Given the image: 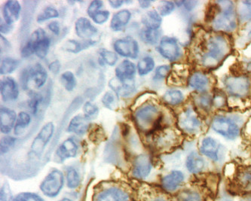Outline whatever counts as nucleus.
Returning a JSON list of instances; mask_svg holds the SVG:
<instances>
[{"mask_svg": "<svg viewBox=\"0 0 251 201\" xmlns=\"http://www.w3.org/2000/svg\"><path fill=\"white\" fill-rule=\"evenodd\" d=\"M128 195L117 188H108L100 194L97 201H127Z\"/></svg>", "mask_w": 251, "mask_h": 201, "instance_id": "4be33fe9", "label": "nucleus"}, {"mask_svg": "<svg viewBox=\"0 0 251 201\" xmlns=\"http://www.w3.org/2000/svg\"><path fill=\"white\" fill-rule=\"evenodd\" d=\"M100 56L101 57L103 62L107 64V65L110 66V67L116 65L118 59H119L116 53L106 49L100 50Z\"/></svg>", "mask_w": 251, "mask_h": 201, "instance_id": "58836bf2", "label": "nucleus"}, {"mask_svg": "<svg viewBox=\"0 0 251 201\" xmlns=\"http://www.w3.org/2000/svg\"><path fill=\"white\" fill-rule=\"evenodd\" d=\"M30 122H31V117L28 113L25 112H20L18 118H17L15 128H14L15 135H20L24 133V131L29 126Z\"/></svg>", "mask_w": 251, "mask_h": 201, "instance_id": "c85d7f7f", "label": "nucleus"}, {"mask_svg": "<svg viewBox=\"0 0 251 201\" xmlns=\"http://www.w3.org/2000/svg\"><path fill=\"white\" fill-rule=\"evenodd\" d=\"M84 114L89 119L95 118L98 115L99 110L96 105L93 104L91 102H86L83 107Z\"/></svg>", "mask_w": 251, "mask_h": 201, "instance_id": "a19ab883", "label": "nucleus"}, {"mask_svg": "<svg viewBox=\"0 0 251 201\" xmlns=\"http://www.w3.org/2000/svg\"><path fill=\"white\" fill-rule=\"evenodd\" d=\"M230 201L229 200H226V201Z\"/></svg>", "mask_w": 251, "mask_h": 201, "instance_id": "0e129e2a", "label": "nucleus"}, {"mask_svg": "<svg viewBox=\"0 0 251 201\" xmlns=\"http://www.w3.org/2000/svg\"><path fill=\"white\" fill-rule=\"evenodd\" d=\"M47 79L48 73L46 69L41 64H36L24 72L22 75V83L24 86H27L29 79H31L36 89H41L44 86Z\"/></svg>", "mask_w": 251, "mask_h": 201, "instance_id": "6e6552de", "label": "nucleus"}, {"mask_svg": "<svg viewBox=\"0 0 251 201\" xmlns=\"http://www.w3.org/2000/svg\"><path fill=\"white\" fill-rule=\"evenodd\" d=\"M109 5H111L112 8H119L124 4V1L121 0H116V1H109Z\"/></svg>", "mask_w": 251, "mask_h": 201, "instance_id": "4d7b16f0", "label": "nucleus"}, {"mask_svg": "<svg viewBox=\"0 0 251 201\" xmlns=\"http://www.w3.org/2000/svg\"><path fill=\"white\" fill-rule=\"evenodd\" d=\"M103 2L102 1H100V0H97V1H93V2H91L89 6H88V15H89V17L92 18L95 14L98 13V12L100 11L102 7H103Z\"/></svg>", "mask_w": 251, "mask_h": 201, "instance_id": "a18cd8bd", "label": "nucleus"}, {"mask_svg": "<svg viewBox=\"0 0 251 201\" xmlns=\"http://www.w3.org/2000/svg\"><path fill=\"white\" fill-rule=\"evenodd\" d=\"M180 201H201L200 196L193 191H185L180 195Z\"/></svg>", "mask_w": 251, "mask_h": 201, "instance_id": "09e8293b", "label": "nucleus"}, {"mask_svg": "<svg viewBox=\"0 0 251 201\" xmlns=\"http://www.w3.org/2000/svg\"><path fill=\"white\" fill-rule=\"evenodd\" d=\"M179 125L186 132L196 133L200 129L201 122L193 111L187 110L179 118Z\"/></svg>", "mask_w": 251, "mask_h": 201, "instance_id": "dca6fc26", "label": "nucleus"}, {"mask_svg": "<svg viewBox=\"0 0 251 201\" xmlns=\"http://www.w3.org/2000/svg\"><path fill=\"white\" fill-rule=\"evenodd\" d=\"M109 16H110V13L108 11H100L92 18L95 23L103 24L109 20Z\"/></svg>", "mask_w": 251, "mask_h": 201, "instance_id": "37998d69", "label": "nucleus"}, {"mask_svg": "<svg viewBox=\"0 0 251 201\" xmlns=\"http://www.w3.org/2000/svg\"><path fill=\"white\" fill-rule=\"evenodd\" d=\"M142 23L147 29L158 30V28L162 24V18L156 11H150L143 16Z\"/></svg>", "mask_w": 251, "mask_h": 201, "instance_id": "cd10ccee", "label": "nucleus"}, {"mask_svg": "<svg viewBox=\"0 0 251 201\" xmlns=\"http://www.w3.org/2000/svg\"><path fill=\"white\" fill-rule=\"evenodd\" d=\"M109 87L113 89L117 96L121 97L128 96L134 90V83L132 82H123L117 78L109 82Z\"/></svg>", "mask_w": 251, "mask_h": 201, "instance_id": "b1692460", "label": "nucleus"}, {"mask_svg": "<svg viewBox=\"0 0 251 201\" xmlns=\"http://www.w3.org/2000/svg\"><path fill=\"white\" fill-rule=\"evenodd\" d=\"M92 42H88V43H79V42L75 41V40H69L66 42L64 45V49L68 52L76 53L80 52L84 48H86L88 46L91 45Z\"/></svg>", "mask_w": 251, "mask_h": 201, "instance_id": "f704fd0d", "label": "nucleus"}, {"mask_svg": "<svg viewBox=\"0 0 251 201\" xmlns=\"http://www.w3.org/2000/svg\"><path fill=\"white\" fill-rule=\"evenodd\" d=\"M211 127L216 133L228 139H236L239 135L238 124L228 117H216L213 120Z\"/></svg>", "mask_w": 251, "mask_h": 201, "instance_id": "423d86ee", "label": "nucleus"}, {"mask_svg": "<svg viewBox=\"0 0 251 201\" xmlns=\"http://www.w3.org/2000/svg\"><path fill=\"white\" fill-rule=\"evenodd\" d=\"M67 186L71 189L77 188L80 184V177L75 169L70 168L67 170Z\"/></svg>", "mask_w": 251, "mask_h": 201, "instance_id": "4c0bfd02", "label": "nucleus"}, {"mask_svg": "<svg viewBox=\"0 0 251 201\" xmlns=\"http://www.w3.org/2000/svg\"><path fill=\"white\" fill-rule=\"evenodd\" d=\"M64 175L60 170H54L46 177L40 189L46 196L49 198H55L64 186Z\"/></svg>", "mask_w": 251, "mask_h": 201, "instance_id": "39448f33", "label": "nucleus"}, {"mask_svg": "<svg viewBox=\"0 0 251 201\" xmlns=\"http://www.w3.org/2000/svg\"><path fill=\"white\" fill-rule=\"evenodd\" d=\"M8 194L5 191V188H2L1 189V201H8Z\"/></svg>", "mask_w": 251, "mask_h": 201, "instance_id": "13d9d810", "label": "nucleus"}, {"mask_svg": "<svg viewBox=\"0 0 251 201\" xmlns=\"http://www.w3.org/2000/svg\"><path fill=\"white\" fill-rule=\"evenodd\" d=\"M200 151L201 154L214 161H218L220 160V145L213 138H204L201 142Z\"/></svg>", "mask_w": 251, "mask_h": 201, "instance_id": "f3484780", "label": "nucleus"}, {"mask_svg": "<svg viewBox=\"0 0 251 201\" xmlns=\"http://www.w3.org/2000/svg\"><path fill=\"white\" fill-rule=\"evenodd\" d=\"M61 83L67 91H73L76 86V79L70 71L64 72L61 76Z\"/></svg>", "mask_w": 251, "mask_h": 201, "instance_id": "c9c22d12", "label": "nucleus"}, {"mask_svg": "<svg viewBox=\"0 0 251 201\" xmlns=\"http://www.w3.org/2000/svg\"><path fill=\"white\" fill-rule=\"evenodd\" d=\"M175 7H176V5L174 2L162 1V2H160L158 6V13L161 16H168L175 11Z\"/></svg>", "mask_w": 251, "mask_h": 201, "instance_id": "ea45409f", "label": "nucleus"}, {"mask_svg": "<svg viewBox=\"0 0 251 201\" xmlns=\"http://www.w3.org/2000/svg\"><path fill=\"white\" fill-rule=\"evenodd\" d=\"M135 75L136 67L131 61L126 60L116 67V78L123 82H132Z\"/></svg>", "mask_w": 251, "mask_h": 201, "instance_id": "6ab92c4d", "label": "nucleus"}, {"mask_svg": "<svg viewBox=\"0 0 251 201\" xmlns=\"http://www.w3.org/2000/svg\"><path fill=\"white\" fill-rule=\"evenodd\" d=\"M18 66H19V61L18 60L13 59L11 57L3 58L1 62V68H0L1 75L12 73L14 71L16 70Z\"/></svg>", "mask_w": 251, "mask_h": 201, "instance_id": "473e14b6", "label": "nucleus"}, {"mask_svg": "<svg viewBox=\"0 0 251 201\" xmlns=\"http://www.w3.org/2000/svg\"><path fill=\"white\" fill-rule=\"evenodd\" d=\"M59 17L58 11L53 6H48L45 8L41 14H39L37 17L38 23H43L46 21L51 20L53 18H57Z\"/></svg>", "mask_w": 251, "mask_h": 201, "instance_id": "e433bc0d", "label": "nucleus"}, {"mask_svg": "<svg viewBox=\"0 0 251 201\" xmlns=\"http://www.w3.org/2000/svg\"><path fill=\"white\" fill-rule=\"evenodd\" d=\"M16 113L14 110L6 107H1L0 110V130L4 134L11 133L15 128V121H17Z\"/></svg>", "mask_w": 251, "mask_h": 201, "instance_id": "ddd939ff", "label": "nucleus"}, {"mask_svg": "<svg viewBox=\"0 0 251 201\" xmlns=\"http://www.w3.org/2000/svg\"><path fill=\"white\" fill-rule=\"evenodd\" d=\"M230 43L223 35L208 36L202 45L201 64L207 68H215L220 65L230 51Z\"/></svg>", "mask_w": 251, "mask_h": 201, "instance_id": "f257e3e1", "label": "nucleus"}, {"mask_svg": "<svg viewBox=\"0 0 251 201\" xmlns=\"http://www.w3.org/2000/svg\"><path fill=\"white\" fill-rule=\"evenodd\" d=\"M116 54L131 59L138 57L139 45L137 42L131 37H125L116 40L113 45Z\"/></svg>", "mask_w": 251, "mask_h": 201, "instance_id": "1a4fd4ad", "label": "nucleus"}, {"mask_svg": "<svg viewBox=\"0 0 251 201\" xmlns=\"http://www.w3.org/2000/svg\"><path fill=\"white\" fill-rule=\"evenodd\" d=\"M15 142H16V139L15 138L12 137V136H5V137L2 138V142H1V151L2 153H5V152H8L9 150L10 147L14 146Z\"/></svg>", "mask_w": 251, "mask_h": 201, "instance_id": "49530a36", "label": "nucleus"}, {"mask_svg": "<svg viewBox=\"0 0 251 201\" xmlns=\"http://www.w3.org/2000/svg\"><path fill=\"white\" fill-rule=\"evenodd\" d=\"M242 201H251V200L250 199H247V200H243Z\"/></svg>", "mask_w": 251, "mask_h": 201, "instance_id": "e2e57ef3", "label": "nucleus"}, {"mask_svg": "<svg viewBox=\"0 0 251 201\" xmlns=\"http://www.w3.org/2000/svg\"><path fill=\"white\" fill-rule=\"evenodd\" d=\"M158 50L162 57L170 61H176L180 56V48L175 38L168 36L162 38Z\"/></svg>", "mask_w": 251, "mask_h": 201, "instance_id": "9b49d317", "label": "nucleus"}, {"mask_svg": "<svg viewBox=\"0 0 251 201\" xmlns=\"http://www.w3.org/2000/svg\"><path fill=\"white\" fill-rule=\"evenodd\" d=\"M89 127V118L85 114H78L70 121L67 131L77 135H83L86 134Z\"/></svg>", "mask_w": 251, "mask_h": 201, "instance_id": "aec40b11", "label": "nucleus"}, {"mask_svg": "<svg viewBox=\"0 0 251 201\" xmlns=\"http://www.w3.org/2000/svg\"><path fill=\"white\" fill-rule=\"evenodd\" d=\"M131 18V13L127 9L119 11L113 15L110 27L113 31H121L125 26H127Z\"/></svg>", "mask_w": 251, "mask_h": 201, "instance_id": "a878e982", "label": "nucleus"}, {"mask_svg": "<svg viewBox=\"0 0 251 201\" xmlns=\"http://www.w3.org/2000/svg\"><path fill=\"white\" fill-rule=\"evenodd\" d=\"M198 2L196 1H185L184 7L187 11H192L196 6Z\"/></svg>", "mask_w": 251, "mask_h": 201, "instance_id": "6e6d98bb", "label": "nucleus"}, {"mask_svg": "<svg viewBox=\"0 0 251 201\" xmlns=\"http://www.w3.org/2000/svg\"><path fill=\"white\" fill-rule=\"evenodd\" d=\"M51 45L50 39L46 36V32L39 28L33 32L22 51L23 57H28L35 54L43 59L47 55Z\"/></svg>", "mask_w": 251, "mask_h": 201, "instance_id": "20e7f679", "label": "nucleus"}, {"mask_svg": "<svg viewBox=\"0 0 251 201\" xmlns=\"http://www.w3.org/2000/svg\"><path fill=\"white\" fill-rule=\"evenodd\" d=\"M75 33L82 40H89L98 33V29L85 18H78L75 24Z\"/></svg>", "mask_w": 251, "mask_h": 201, "instance_id": "2eb2a0df", "label": "nucleus"}, {"mask_svg": "<svg viewBox=\"0 0 251 201\" xmlns=\"http://www.w3.org/2000/svg\"><path fill=\"white\" fill-rule=\"evenodd\" d=\"M160 33L158 30H150L145 28L140 33L141 40L149 45H154L159 40Z\"/></svg>", "mask_w": 251, "mask_h": 201, "instance_id": "72a5a7b5", "label": "nucleus"}, {"mask_svg": "<svg viewBox=\"0 0 251 201\" xmlns=\"http://www.w3.org/2000/svg\"><path fill=\"white\" fill-rule=\"evenodd\" d=\"M225 96L222 94H217L214 97V100H213V103L215 104L217 107H222L224 106V103L226 102Z\"/></svg>", "mask_w": 251, "mask_h": 201, "instance_id": "864d4df0", "label": "nucleus"}, {"mask_svg": "<svg viewBox=\"0 0 251 201\" xmlns=\"http://www.w3.org/2000/svg\"><path fill=\"white\" fill-rule=\"evenodd\" d=\"M78 152V146L76 142L71 139H66L57 150V155L62 160L75 157Z\"/></svg>", "mask_w": 251, "mask_h": 201, "instance_id": "5701e85b", "label": "nucleus"}, {"mask_svg": "<svg viewBox=\"0 0 251 201\" xmlns=\"http://www.w3.org/2000/svg\"><path fill=\"white\" fill-rule=\"evenodd\" d=\"M250 36H251V32L250 33Z\"/></svg>", "mask_w": 251, "mask_h": 201, "instance_id": "69168bd1", "label": "nucleus"}, {"mask_svg": "<svg viewBox=\"0 0 251 201\" xmlns=\"http://www.w3.org/2000/svg\"><path fill=\"white\" fill-rule=\"evenodd\" d=\"M199 105L201 108L204 110H209L210 108V106L212 104V100L207 95H203L199 97Z\"/></svg>", "mask_w": 251, "mask_h": 201, "instance_id": "3c124183", "label": "nucleus"}, {"mask_svg": "<svg viewBox=\"0 0 251 201\" xmlns=\"http://www.w3.org/2000/svg\"><path fill=\"white\" fill-rule=\"evenodd\" d=\"M217 4L219 12L213 18V27L214 30L218 31H233L237 27V17L234 9L233 2L220 1Z\"/></svg>", "mask_w": 251, "mask_h": 201, "instance_id": "f03ea898", "label": "nucleus"}, {"mask_svg": "<svg viewBox=\"0 0 251 201\" xmlns=\"http://www.w3.org/2000/svg\"><path fill=\"white\" fill-rule=\"evenodd\" d=\"M238 183L245 191H251V167L245 169L238 174Z\"/></svg>", "mask_w": 251, "mask_h": 201, "instance_id": "2f4dec72", "label": "nucleus"}, {"mask_svg": "<svg viewBox=\"0 0 251 201\" xmlns=\"http://www.w3.org/2000/svg\"><path fill=\"white\" fill-rule=\"evenodd\" d=\"M22 12V6L18 1L10 0L4 4L2 9L4 21L7 24H13L15 22L19 19Z\"/></svg>", "mask_w": 251, "mask_h": 201, "instance_id": "4468645a", "label": "nucleus"}, {"mask_svg": "<svg viewBox=\"0 0 251 201\" xmlns=\"http://www.w3.org/2000/svg\"><path fill=\"white\" fill-rule=\"evenodd\" d=\"M49 30H51L54 35L58 36L61 32V28H60V25H59L58 22H52L51 23H49Z\"/></svg>", "mask_w": 251, "mask_h": 201, "instance_id": "603ef678", "label": "nucleus"}, {"mask_svg": "<svg viewBox=\"0 0 251 201\" xmlns=\"http://www.w3.org/2000/svg\"><path fill=\"white\" fill-rule=\"evenodd\" d=\"M41 102V97L39 94H34L32 96L29 100V107L33 114H36L39 107V103Z\"/></svg>", "mask_w": 251, "mask_h": 201, "instance_id": "8fccbe9b", "label": "nucleus"}, {"mask_svg": "<svg viewBox=\"0 0 251 201\" xmlns=\"http://www.w3.org/2000/svg\"><path fill=\"white\" fill-rule=\"evenodd\" d=\"M10 25L7 24L6 23L1 24V32L3 33H7L10 31Z\"/></svg>", "mask_w": 251, "mask_h": 201, "instance_id": "052dcab7", "label": "nucleus"}, {"mask_svg": "<svg viewBox=\"0 0 251 201\" xmlns=\"http://www.w3.org/2000/svg\"><path fill=\"white\" fill-rule=\"evenodd\" d=\"M61 201H72L71 200L68 199V198H64V199L61 200Z\"/></svg>", "mask_w": 251, "mask_h": 201, "instance_id": "680f3d73", "label": "nucleus"}, {"mask_svg": "<svg viewBox=\"0 0 251 201\" xmlns=\"http://www.w3.org/2000/svg\"><path fill=\"white\" fill-rule=\"evenodd\" d=\"M134 116L137 126L145 133L154 132L159 127L162 119L159 110L153 104L146 105L138 109Z\"/></svg>", "mask_w": 251, "mask_h": 201, "instance_id": "7ed1b4c3", "label": "nucleus"}, {"mask_svg": "<svg viewBox=\"0 0 251 201\" xmlns=\"http://www.w3.org/2000/svg\"><path fill=\"white\" fill-rule=\"evenodd\" d=\"M186 166L187 170L192 174H199L204 170L205 161L197 152H191L186 158Z\"/></svg>", "mask_w": 251, "mask_h": 201, "instance_id": "393cba45", "label": "nucleus"}, {"mask_svg": "<svg viewBox=\"0 0 251 201\" xmlns=\"http://www.w3.org/2000/svg\"><path fill=\"white\" fill-rule=\"evenodd\" d=\"M165 103L171 106H176L184 100V96L180 90H171L167 91L163 96Z\"/></svg>", "mask_w": 251, "mask_h": 201, "instance_id": "7c9ffc66", "label": "nucleus"}, {"mask_svg": "<svg viewBox=\"0 0 251 201\" xmlns=\"http://www.w3.org/2000/svg\"><path fill=\"white\" fill-rule=\"evenodd\" d=\"M155 68V61L152 57L150 56H146L144 58L140 60L137 64V69H138L140 75H146L150 73Z\"/></svg>", "mask_w": 251, "mask_h": 201, "instance_id": "c756f323", "label": "nucleus"}, {"mask_svg": "<svg viewBox=\"0 0 251 201\" xmlns=\"http://www.w3.org/2000/svg\"><path fill=\"white\" fill-rule=\"evenodd\" d=\"M0 91L5 102L15 101L19 96V89L16 81L12 78H4L0 83Z\"/></svg>", "mask_w": 251, "mask_h": 201, "instance_id": "f8f14e48", "label": "nucleus"}, {"mask_svg": "<svg viewBox=\"0 0 251 201\" xmlns=\"http://www.w3.org/2000/svg\"><path fill=\"white\" fill-rule=\"evenodd\" d=\"M209 79L203 72H194L189 79V85L196 90H204L208 86Z\"/></svg>", "mask_w": 251, "mask_h": 201, "instance_id": "bb28decb", "label": "nucleus"}, {"mask_svg": "<svg viewBox=\"0 0 251 201\" xmlns=\"http://www.w3.org/2000/svg\"><path fill=\"white\" fill-rule=\"evenodd\" d=\"M170 70H171L170 66H160L155 70V79H165V78H166L167 75H168V73H169Z\"/></svg>", "mask_w": 251, "mask_h": 201, "instance_id": "de8ad7c7", "label": "nucleus"}, {"mask_svg": "<svg viewBox=\"0 0 251 201\" xmlns=\"http://www.w3.org/2000/svg\"><path fill=\"white\" fill-rule=\"evenodd\" d=\"M224 85L227 91L233 97H247L251 92V81L245 76H230L225 79Z\"/></svg>", "mask_w": 251, "mask_h": 201, "instance_id": "0eeeda50", "label": "nucleus"}, {"mask_svg": "<svg viewBox=\"0 0 251 201\" xmlns=\"http://www.w3.org/2000/svg\"><path fill=\"white\" fill-rule=\"evenodd\" d=\"M15 201H45L41 197L36 194L22 193L20 194L15 198Z\"/></svg>", "mask_w": 251, "mask_h": 201, "instance_id": "c03bdc74", "label": "nucleus"}, {"mask_svg": "<svg viewBox=\"0 0 251 201\" xmlns=\"http://www.w3.org/2000/svg\"><path fill=\"white\" fill-rule=\"evenodd\" d=\"M184 180V174L179 170H174L162 179V185L167 191L176 190Z\"/></svg>", "mask_w": 251, "mask_h": 201, "instance_id": "412c9836", "label": "nucleus"}, {"mask_svg": "<svg viewBox=\"0 0 251 201\" xmlns=\"http://www.w3.org/2000/svg\"><path fill=\"white\" fill-rule=\"evenodd\" d=\"M152 170V163L149 156L140 155L135 159L133 170V175L139 179L148 177Z\"/></svg>", "mask_w": 251, "mask_h": 201, "instance_id": "a211bd4d", "label": "nucleus"}, {"mask_svg": "<svg viewBox=\"0 0 251 201\" xmlns=\"http://www.w3.org/2000/svg\"><path fill=\"white\" fill-rule=\"evenodd\" d=\"M54 131V126L52 122L48 123L42 128L32 144L31 150L34 155L39 156L43 153L45 148L52 137Z\"/></svg>", "mask_w": 251, "mask_h": 201, "instance_id": "9d476101", "label": "nucleus"}, {"mask_svg": "<svg viewBox=\"0 0 251 201\" xmlns=\"http://www.w3.org/2000/svg\"><path fill=\"white\" fill-rule=\"evenodd\" d=\"M152 2L151 1H139L140 7L143 8H147L150 6Z\"/></svg>", "mask_w": 251, "mask_h": 201, "instance_id": "bf43d9fd", "label": "nucleus"}, {"mask_svg": "<svg viewBox=\"0 0 251 201\" xmlns=\"http://www.w3.org/2000/svg\"><path fill=\"white\" fill-rule=\"evenodd\" d=\"M102 103L109 110H114L116 107V99L114 93L110 91L106 92L102 98Z\"/></svg>", "mask_w": 251, "mask_h": 201, "instance_id": "79ce46f5", "label": "nucleus"}, {"mask_svg": "<svg viewBox=\"0 0 251 201\" xmlns=\"http://www.w3.org/2000/svg\"><path fill=\"white\" fill-rule=\"evenodd\" d=\"M49 69L53 73L57 74L60 72V69H61V64L59 63V61H54V62L51 63L49 65Z\"/></svg>", "mask_w": 251, "mask_h": 201, "instance_id": "5fc2aeb1", "label": "nucleus"}]
</instances>
